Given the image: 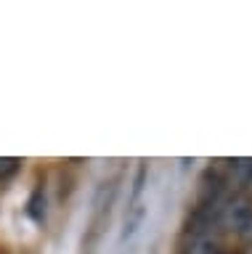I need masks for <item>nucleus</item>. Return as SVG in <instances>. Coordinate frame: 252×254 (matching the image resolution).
<instances>
[{"label": "nucleus", "mask_w": 252, "mask_h": 254, "mask_svg": "<svg viewBox=\"0 0 252 254\" xmlns=\"http://www.w3.org/2000/svg\"><path fill=\"white\" fill-rule=\"evenodd\" d=\"M218 222L210 214L202 228L191 230V238H188L183 254H218Z\"/></svg>", "instance_id": "f257e3e1"}, {"label": "nucleus", "mask_w": 252, "mask_h": 254, "mask_svg": "<svg viewBox=\"0 0 252 254\" xmlns=\"http://www.w3.org/2000/svg\"><path fill=\"white\" fill-rule=\"evenodd\" d=\"M16 159H5V156H0V178H5V175H11L13 170H16Z\"/></svg>", "instance_id": "f03ea898"}, {"label": "nucleus", "mask_w": 252, "mask_h": 254, "mask_svg": "<svg viewBox=\"0 0 252 254\" xmlns=\"http://www.w3.org/2000/svg\"><path fill=\"white\" fill-rule=\"evenodd\" d=\"M218 254H231V252H218Z\"/></svg>", "instance_id": "7ed1b4c3"}]
</instances>
